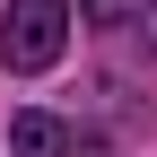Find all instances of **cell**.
<instances>
[{"label":"cell","mask_w":157,"mask_h":157,"mask_svg":"<svg viewBox=\"0 0 157 157\" xmlns=\"http://www.w3.org/2000/svg\"><path fill=\"white\" fill-rule=\"evenodd\" d=\"M78 17H87L105 44H122L131 61L157 70V0H78Z\"/></svg>","instance_id":"obj_2"},{"label":"cell","mask_w":157,"mask_h":157,"mask_svg":"<svg viewBox=\"0 0 157 157\" xmlns=\"http://www.w3.org/2000/svg\"><path fill=\"white\" fill-rule=\"evenodd\" d=\"M70 52V0H9L0 17V61L9 70H52Z\"/></svg>","instance_id":"obj_1"},{"label":"cell","mask_w":157,"mask_h":157,"mask_svg":"<svg viewBox=\"0 0 157 157\" xmlns=\"http://www.w3.org/2000/svg\"><path fill=\"white\" fill-rule=\"evenodd\" d=\"M17 157H122L113 140H96V131H78V122H61V113H17Z\"/></svg>","instance_id":"obj_3"}]
</instances>
